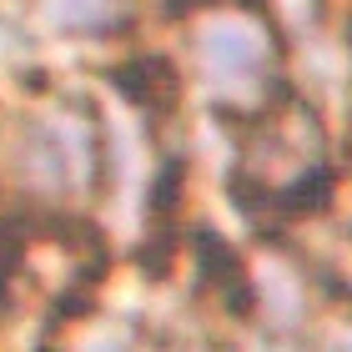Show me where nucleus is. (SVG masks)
Masks as SVG:
<instances>
[{"instance_id":"1","label":"nucleus","mask_w":352,"mask_h":352,"mask_svg":"<svg viewBox=\"0 0 352 352\" xmlns=\"http://www.w3.org/2000/svg\"><path fill=\"white\" fill-rule=\"evenodd\" d=\"M111 86H116L126 101H136V106H171L176 71L162 56H136V60H121V66L111 71Z\"/></svg>"},{"instance_id":"2","label":"nucleus","mask_w":352,"mask_h":352,"mask_svg":"<svg viewBox=\"0 0 352 352\" xmlns=\"http://www.w3.org/2000/svg\"><path fill=\"white\" fill-rule=\"evenodd\" d=\"M201 51H206V60H212V71H227V76H252V71L262 66V45H257V36H247V30H236V25L206 30Z\"/></svg>"},{"instance_id":"3","label":"nucleus","mask_w":352,"mask_h":352,"mask_svg":"<svg viewBox=\"0 0 352 352\" xmlns=\"http://www.w3.org/2000/svg\"><path fill=\"white\" fill-rule=\"evenodd\" d=\"M327 197H332V176L322 166H312V171H302L297 182H287L277 191V206L282 212H322Z\"/></svg>"},{"instance_id":"4","label":"nucleus","mask_w":352,"mask_h":352,"mask_svg":"<svg viewBox=\"0 0 352 352\" xmlns=\"http://www.w3.org/2000/svg\"><path fill=\"white\" fill-rule=\"evenodd\" d=\"M182 162H166L162 171H156V186H151V197H146V212L151 217H166L171 206H176V191H182Z\"/></svg>"},{"instance_id":"5","label":"nucleus","mask_w":352,"mask_h":352,"mask_svg":"<svg viewBox=\"0 0 352 352\" xmlns=\"http://www.w3.org/2000/svg\"><path fill=\"white\" fill-rule=\"evenodd\" d=\"M106 0H56V15L60 25H86V21H101Z\"/></svg>"},{"instance_id":"6","label":"nucleus","mask_w":352,"mask_h":352,"mask_svg":"<svg viewBox=\"0 0 352 352\" xmlns=\"http://www.w3.org/2000/svg\"><path fill=\"white\" fill-rule=\"evenodd\" d=\"M15 257H21V242H15V232L0 227V292H6V277L15 272Z\"/></svg>"},{"instance_id":"7","label":"nucleus","mask_w":352,"mask_h":352,"mask_svg":"<svg viewBox=\"0 0 352 352\" xmlns=\"http://www.w3.org/2000/svg\"><path fill=\"white\" fill-rule=\"evenodd\" d=\"M347 352H352V347H347Z\"/></svg>"}]
</instances>
